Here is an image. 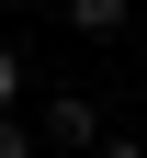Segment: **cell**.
Wrapping results in <instances>:
<instances>
[{"label":"cell","instance_id":"cell-1","mask_svg":"<svg viewBox=\"0 0 147 158\" xmlns=\"http://www.w3.org/2000/svg\"><path fill=\"white\" fill-rule=\"evenodd\" d=\"M34 135L68 147V158H102V102H79V90H68V102H45V124H34Z\"/></svg>","mask_w":147,"mask_h":158},{"label":"cell","instance_id":"cell-2","mask_svg":"<svg viewBox=\"0 0 147 158\" xmlns=\"http://www.w3.org/2000/svg\"><path fill=\"white\" fill-rule=\"evenodd\" d=\"M68 23L79 34H124V0H68Z\"/></svg>","mask_w":147,"mask_h":158},{"label":"cell","instance_id":"cell-3","mask_svg":"<svg viewBox=\"0 0 147 158\" xmlns=\"http://www.w3.org/2000/svg\"><path fill=\"white\" fill-rule=\"evenodd\" d=\"M34 147H45V135H34L23 113H0V158H34Z\"/></svg>","mask_w":147,"mask_h":158},{"label":"cell","instance_id":"cell-4","mask_svg":"<svg viewBox=\"0 0 147 158\" xmlns=\"http://www.w3.org/2000/svg\"><path fill=\"white\" fill-rule=\"evenodd\" d=\"M11 102H23V56L0 45V113H11Z\"/></svg>","mask_w":147,"mask_h":158},{"label":"cell","instance_id":"cell-5","mask_svg":"<svg viewBox=\"0 0 147 158\" xmlns=\"http://www.w3.org/2000/svg\"><path fill=\"white\" fill-rule=\"evenodd\" d=\"M102 158H147V147H102Z\"/></svg>","mask_w":147,"mask_h":158}]
</instances>
